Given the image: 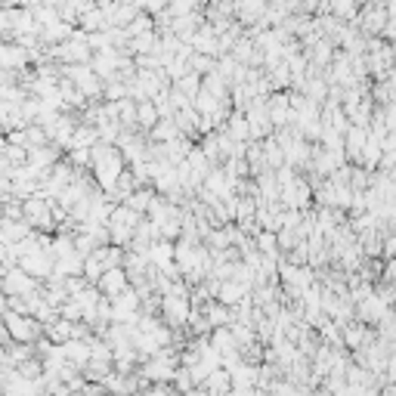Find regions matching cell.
I'll return each instance as SVG.
<instances>
[{"label": "cell", "mask_w": 396, "mask_h": 396, "mask_svg": "<svg viewBox=\"0 0 396 396\" xmlns=\"http://www.w3.org/2000/svg\"><path fill=\"white\" fill-rule=\"evenodd\" d=\"M244 298H248V285L239 282V279H226V282H220V288H217V300L226 307H239Z\"/></svg>", "instance_id": "5bb4252c"}, {"label": "cell", "mask_w": 396, "mask_h": 396, "mask_svg": "<svg viewBox=\"0 0 396 396\" xmlns=\"http://www.w3.org/2000/svg\"><path fill=\"white\" fill-rule=\"evenodd\" d=\"M62 71H66L68 81H75V87L81 90L87 99H99V96H103L105 84H103V78H99L96 71L90 68V62H87V66H66Z\"/></svg>", "instance_id": "5b68a950"}, {"label": "cell", "mask_w": 396, "mask_h": 396, "mask_svg": "<svg viewBox=\"0 0 396 396\" xmlns=\"http://www.w3.org/2000/svg\"><path fill=\"white\" fill-rule=\"evenodd\" d=\"M263 158H266V168H285V149H282V142L276 140V136H266L263 140Z\"/></svg>", "instance_id": "7402d4cb"}, {"label": "cell", "mask_w": 396, "mask_h": 396, "mask_svg": "<svg viewBox=\"0 0 396 396\" xmlns=\"http://www.w3.org/2000/svg\"><path fill=\"white\" fill-rule=\"evenodd\" d=\"M201 0H168L170 16H186V13H198Z\"/></svg>", "instance_id": "f546056e"}, {"label": "cell", "mask_w": 396, "mask_h": 396, "mask_svg": "<svg viewBox=\"0 0 396 396\" xmlns=\"http://www.w3.org/2000/svg\"><path fill=\"white\" fill-rule=\"evenodd\" d=\"M174 374H177V353L170 350L152 353L146 359V365H142V378L155 381V384H168V381H174Z\"/></svg>", "instance_id": "3957f363"}, {"label": "cell", "mask_w": 396, "mask_h": 396, "mask_svg": "<svg viewBox=\"0 0 396 396\" xmlns=\"http://www.w3.org/2000/svg\"><path fill=\"white\" fill-rule=\"evenodd\" d=\"M359 316H362V322H384L390 309H387V300L381 294H369L365 300H359Z\"/></svg>", "instance_id": "4fadbf2b"}, {"label": "cell", "mask_w": 396, "mask_h": 396, "mask_svg": "<svg viewBox=\"0 0 396 396\" xmlns=\"http://www.w3.org/2000/svg\"><path fill=\"white\" fill-rule=\"evenodd\" d=\"M16 372L22 374V378L38 381V378H41V372H44V362H41V359H34V356H28L25 362H19V365H16Z\"/></svg>", "instance_id": "83f0119b"}, {"label": "cell", "mask_w": 396, "mask_h": 396, "mask_svg": "<svg viewBox=\"0 0 396 396\" xmlns=\"http://www.w3.org/2000/svg\"><path fill=\"white\" fill-rule=\"evenodd\" d=\"M266 112H270L272 124L279 127H291L294 124V109H291V99L285 96V93H272V96H266Z\"/></svg>", "instance_id": "30bf717a"}, {"label": "cell", "mask_w": 396, "mask_h": 396, "mask_svg": "<svg viewBox=\"0 0 396 396\" xmlns=\"http://www.w3.org/2000/svg\"><path fill=\"white\" fill-rule=\"evenodd\" d=\"M28 356H31V344H16V347H6V365H13V369H16L19 362H25Z\"/></svg>", "instance_id": "f1b7e54d"}, {"label": "cell", "mask_w": 396, "mask_h": 396, "mask_svg": "<svg viewBox=\"0 0 396 396\" xmlns=\"http://www.w3.org/2000/svg\"><path fill=\"white\" fill-rule=\"evenodd\" d=\"M279 198H285V207H291V211H304V207L309 205V198H313V189H309L307 179L294 177L291 183L282 186V196Z\"/></svg>", "instance_id": "9c48e42d"}, {"label": "cell", "mask_w": 396, "mask_h": 396, "mask_svg": "<svg viewBox=\"0 0 396 396\" xmlns=\"http://www.w3.org/2000/svg\"><path fill=\"white\" fill-rule=\"evenodd\" d=\"M365 341V328L362 325H344V344H347V347H359V344Z\"/></svg>", "instance_id": "4dcf8cb0"}, {"label": "cell", "mask_w": 396, "mask_h": 396, "mask_svg": "<svg viewBox=\"0 0 396 396\" xmlns=\"http://www.w3.org/2000/svg\"><path fill=\"white\" fill-rule=\"evenodd\" d=\"M44 331H47V337L53 344H68L71 337H75V322H68V319H62V316H59V319L47 322Z\"/></svg>", "instance_id": "ac0fdd59"}, {"label": "cell", "mask_w": 396, "mask_h": 396, "mask_svg": "<svg viewBox=\"0 0 396 396\" xmlns=\"http://www.w3.org/2000/svg\"><path fill=\"white\" fill-rule=\"evenodd\" d=\"M161 316H164V322H168L170 328H179V325L189 322L192 304H189V298H186L183 285H170V291L161 298Z\"/></svg>", "instance_id": "6da1fadb"}, {"label": "cell", "mask_w": 396, "mask_h": 396, "mask_svg": "<svg viewBox=\"0 0 396 396\" xmlns=\"http://www.w3.org/2000/svg\"><path fill=\"white\" fill-rule=\"evenodd\" d=\"M44 396H59V393H44Z\"/></svg>", "instance_id": "e575fe53"}, {"label": "cell", "mask_w": 396, "mask_h": 396, "mask_svg": "<svg viewBox=\"0 0 396 396\" xmlns=\"http://www.w3.org/2000/svg\"><path fill=\"white\" fill-rule=\"evenodd\" d=\"M387 22H390V13H387V0H369V3L359 10L356 25L362 34H384Z\"/></svg>", "instance_id": "277c9868"}, {"label": "cell", "mask_w": 396, "mask_h": 396, "mask_svg": "<svg viewBox=\"0 0 396 396\" xmlns=\"http://www.w3.org/2000/svg\"><path fill=\"white\" fill-rule=\"evenodd\" d=\"M53 254H50L47 248H38V251H31V254H22L19 257V263L16 266H22L25 272H31L34 279H50L53 276Z\"/></svg>", "instance_id": "ba28073f"}, {"label": "cell", "mask_w": 396, "mask_h": 396, "mask_svg": "<svg viewBox=\"0 0 396 396\" xmlns=\"http://www.w3.org/2000/svg\"><path fill=\"white\" fill-rule=\"evenodd\" d=\"M28 62H31V53L22 44H0V68L3 71L25 68Z\"/></svg>", "instance_id": "7c38bea8"}, {"label": "cell", "mask_w": 396, "mask_h": 396, "mask_svg": "<svg viewBox=\"0 0 396 396\" xmlns=\"http://www.w3.org/2000/svg\"><path fill=\"white\" fill-rule=\"evenodd\" d=\"M279 279H282L285 291L291 294V298H304V291L313 285L309 270H307V266H298V263H285L282 270H279Z\"/></svg>", "instance_id": "52a82bcc"}, {"label": "cell", "mask_w": 396, "mask_h": 396, "mask_svg": "<svg viewBox=\"0 0 396 396\" xmlns=\"http://www.w3.org/2000/svg\"><path fill=\"white\" fill-rule=\"evenodd\" d=\"M158 121H161V115H158L155 99H142V103H136V124H140L142 131H152Z\"/></svg>", "instance_id": "d6986e66"}, {"label": "cell", "mask_w": 396, "mask_h": 396, "mask_svg": "<svg viewBox=\"0 0 396 396\" xmlns=\"http://www.w3.org/2000/svg\"><path fill=\"white\" fill-rule=\"evenodd\" d=\"M0 291H3L6 298H28V294L38 291V279H34L31 272H25L22 266H10V270L3 272Z\"/></svg>", "instance_id": "8992f818"}, {"label": "cell", "mask_w": 396, "mask_h": 396, "mask_svg": "<svg viewBox=\"0 0 396 396\" xmlns=\"http://www.w3.org/2000/svg\"><path fill=\"white\" fill-rule=\"evenodd\" d=\"M124 31H127V38H136V34L155 31V22H152V16H149V13H136V19L124 28Z\"/></svg>", "instance_id": "4316f807"}, {"label": "cell", "mask_w": 396, "mask_h": 396, "mask_svg": "<svg viewBox=\"0 0 396 396\" xmlns=\"http://www.w3.org/2000/svg\"><path fill=\"white\" fill-rule=\"evenodd\" d=\"M189 68L196 71V75H211V71H217V56H207V53H192L189 56Z\"/></svg>", "instance_id": "cb8c5ba5"}, {"label": "cell", "mask_w": 396, "mask_h": 396, "mask_svg": "<svg viewBox=\"0 0 396 396\" xmlns=\"http://www.w3.org/2000/svg\"><path fill=\"white\" fill-rule=\"evenodd\" d=\"M353 3H356V6H365V3H369V0H353Z\"/></svg>", "instance_id": "d6a6232c"}, {"label": "cell", "mask_w": 396, "mask_h": 396, "mask_svg": "<svg viewBox=\"0 0 396 396\" xmlns=\"http://www.w3.org/2000/svg\"><path fill=\"white\" fill-rule=\"evenodd\" d=\"M0 223H3V207H0Z\"/></svg>", "instance_id": "836d02e7"}, {"label": "cell", "mask_w": 396, "mask_h": 396, "mask_svg": "<svg viewBox=\"0 0 396 396\" xmlns=\"http://www.w3.org/2000/svg\"><path fill=\"white\" fill-rule=\"evenodd\" d=\"M62 347H66V359L71 365H75V369H84V365H90V341L87 337H71L68 344H62Z\"/></svg>", "instance_id": "9a60e30c"}, {"label": "cell", "mask_w": 396, "mask_h": 396, "mask_svg": "<svg viewBox=\"0 0 396 396\" xmlns=\"http://www.w3.org/2000/svg\"><path fill=\"white\" fill-rule=\"evenodd\" d=\"M78 25H81V31L93 34V31H105V28H109V19H105L103 6H90V10L78 19Z\"/></svg>", "instance_id": "e0dca14e"}, {"label": "cell", "mask_w": 396, "mask_h": 396, "mask_svg": "<svg viewBox=\"0 0 396 396\" xmlns=\"http://www.w3.org/2000/svg\"><path fill=\"white\" fill-rule=\"evenodd\" d=\"M387 282H390V285H396V261H390V263H387Z\"/></svg>", "instance_id": "1f68e13d"}, {"label": "cell", "mask_w": 396, "mask_h": 396, "mask_svg": "<svg viewBox=\"0 0 396 396\" xmlns=\"http://www.w3.org/2000/svg\"><path fill=\"white\" fill-rule=\"evenodd\" d=\"M205 390L211 393V396H217V393H226V390H233V378H229V369H214L211 374H207V381H205Z\"/></svg>", "instance_id": "44dd1931"}, {"label": "cell", "mask_w": 396, "mask_h": 396, "mask_svg": "<svg viewBox=\"0 0 396 396\" xmlns=\"http://www.w3.org/2000/svg\"><path fill=\"white\" fill-rule=\"evenodd\" d=\"M223 131L229 133V140H233V142H248V140H254V136H251V124H248V118H244V112L233 115V118H229V124L223 127Z\"/></svg>", "instance_id": "ffe728a7"}, {"label": "cell", "mask_w": 396, "mask_h": 396, "mask_svg": "<svg viewBox=\"0 0 396 396\" xmlns=\"http://www.w3.org/2000/svg\"><path fill=\"white\" fill-rule=\"evenodd\" d=\"M254 248L261 251L263 257H276V251H279V235H276V233H270V229H263V233H257Z\"/></svg>", "instance_id": "484cf974"}, {"label": "cell", "mask_w": 396, "mask_h": 396, "mask_svg": "<svg viewBox=\"0 0 396 396\" xmlns=\"http://www.w3.org/2000/svg\"><path fill=\"white\" fill-rule=\"evenodd\" d=\"M31 229L34 226L28 220H3L0 223V235H3L6 244H19L22 239H28V235H34Z\"/></svg>", "instance_id": "2e32d148"}, {"label": "cell", "mask_w": 396, "mask_h": 396, "mask_svg": "<svg viewBox=\"0 0 396 396\" xmlns=\"http://www.w3.org/2000/svg\"><path fill=\"white\" fill-rule=\"evenodd\" d=\"M152 201H155V192H152V189H133V192H131V198H127L124 205H131L136 214H149Z\"/></svg>", "instance_id": "603a6c76"}, {"label": "cell", "mask_w": 396, "mask_h": 396, "mask_svg": "<svg viewBox=\"0 0 396 396\" xmlns=\"http://www.w3.org/2000/svg\"><path fill=\"white\" fill-rule=\"evenodd\" d=\"M103 272H105V263L99 261V254H96V251H93V254H87V257H84V279H87L90 285H96V282H99V276H103Z\"/></svg>", "instance_id": "d4e9b609"}, {"label": "cell", "mask_w": 396, "mask_h": 396, "mask_svg": "<svg viewBox=\"0 0 396 396\" xmlns=\"http://www.w3.org/2000/svg\"><path fill=\"white\" fill-rule=\"evenodd\" d=\"M0 319L6 322V331H10V341L13 344H34L41 337V322L34 316H22V313H0Z\"/></svg>", "instance_id": "7a4b0ae2"}, {"label": "cell", "mask_w": 396, "mask_h": 396, "mask_svg": "<svg viewBox=\"0 0 396 396\" xmlns=\"http://www.w3.org/2000/svg\"><path fill=\"white\" fill-rule=\"evenodd\" d=\"M96 288L105 294V298H115V294H121V291L131 288V276H127L124 266H112V270H105L103 276H99Z\"/></svg>", "instance_id": "8fae6325"}]
</instances>
